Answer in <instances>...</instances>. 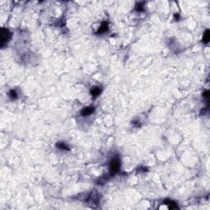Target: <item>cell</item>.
<instances>
[{
  "instance_id": "obj_1",
  "label": "cell",
  "mask_w": 210,
  "mask_h": 210,
  "mask_svg": "<svg viewBox=\"0 0 210 210\" xmlns=\"http://www.w3.org/2000/svg\"><path fill=\"white\" fill-rule=\"evenodd\" d=\"M119 168H120V160L118 159H113L111 161L110 167H109V170L111 173L113 175H114L115 173H117L118 172Z\"/></svg>"
},
{
  "instance_id": "obj_2",
  "label": "cell",
  "mask_w": 210,
  "mask_h": 210,
  "mask_svg": "<svg viewBox=\"0 0 210 210\" xmlns=\"http://www.w3.org/2000/svg\"><path fill=\"white\" fill-rule=\"evenodd\" d=\"M2 38H1V44L2 45L4 44V42L5 41H8V39H9V36H10V33L8 30H6L4 28L2 29Z\"/></svg>"
},
{
  "instance_id": "obj_3",
  "label": "cell",
  "mask_w": 210,
  "mask_h": 210,
  "mask_svg": "<svg viewBox=\"0 0 210 210\" xmlns=\"http://www.w3.org/2000/svg\"><path fill=\"white\" fill-rule=\"evenodd\" d=\"M94 108L93 107H87V108H85L81 110V114L82 116H88V115H90L94 113Z\"/></svg>"
},
{
  "instance_id": "obj_4",
  "label": "cell",
  "mask_w": 210,
  "mask_h": 210,
  "mask_svg": "<svg viewBox=\"0 0 210 210\" xmlns=\"http://www.w3.org/2000/svg\"><path fill=\"white\" fill-rule=\"evenodd\" d=\"M108 29V23L107 22H103L102 23L101 26L99 27L98 31V34H102V33H105Z\"/></svg>"
},
{
  "instance_id": "obj_5",
  "label": "cell",
  "mask_w": 210,
  "mask_h": 210,
  "mask_svg": "<svg viewBox=\"0 0 210 210\" xmlns=\"http://www.w3.org/2000/svg\"><path fill=\"white\" fill-rule=\"evenodd\" d=\"M101 92H102V90L100 88H98V87H95L94 89H92V90H90V94L92 96H94V97H97L100 94H101Z\"/></svg>"
},
{
  "instance_id": "obj_6",
  "label": "cell",
  "mask_w": 210,
  "mask_h": 210,
  "mask_svg": "<svg viewBox=\"0 0 210 210\" xmlns=\"http://www.w3.org/2000/svg\"><path fill=\"white\" fill-rule=\"evenodd\" d=\"M210 39V34H209V31L208 30H206V31L203 33V42L204 44H207L208 43Z\"/></svg>"
},
{
  "instance_id": "obj_7",
  "label": "cell",
  "mask_w": 210,
  "mask_h": 210,
  "mask_svg": "<svg viewBox=\"0 0 210 210\" xmlns=\"http://www.w3.org/2000/svg\"><path fill=\"white\" fill-rule=\"evenodd\" d=\"M144 3L141 2V3H138L136 6V9L138 12H142L144 11Z\"/></svg>"
},
{
  "instance_id": "obj_8",
  "label": "cell",
  "mask_w": 210,
  "mask_h": 210,
  "mask_svg": "<svg viewBox=\"0 0 210 210\" xmlns=\"http://www.w3.org/2000/svg\"><path fill=\"white\" fill-rule=\"evenodd\" d=\"M57 147L58 148V149H62V150H69V148L67 147V144H63V143H58Z\"/></svg>"
},
{
  "instance_id": "obj_9",
  "label": "cell",
  "mask_w": 210,
  "mask_h": 210,
  "mask_svg": "<svg viewBox=\"0 0 210 210\" xmlns=\"http://www.w3.org/2000/svg\"><path fill=\"white\" fill-rule=\"evenodd\" d=\"M9 95H10V97H11V98H17V94H16V91L14 90H10L9 92Z\"/></svg>"
},
{
  "instance_id": "obj_10",
  "label": "cell",
  "mask_w": 210,
  "mask_h": 210,
  "mask_svg": "<svg viewBox=\"0 0 210 210\" xmlns=\"http://www.w3.org/2000/svg\"><path fill=\"white\" fill-rule=\"evenodd\" d=\"M165 203L166 204H169V208H171V209H172V208H177V206L175 204V203L174 202H172V201H167V202H165Z\"/></svg>"
}]
</instances>
